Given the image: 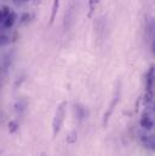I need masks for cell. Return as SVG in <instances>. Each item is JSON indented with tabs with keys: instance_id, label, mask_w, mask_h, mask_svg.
I'll return each instance as SVG.
<instances>
[{
	"instance_id": "cell-1",
	"label": "cell",
	"mask_w": 155,
	"mask_h": 156,
	"mask_svg": "<svg viewBox=\"0 0 155 156\" xmlns=\"http://www.w3.org/2000/svg\"><path fill=\"white\" fill-rule=\"evenodd\" d=\"M66 114H67V103L63 102V103H61L57 107L53 121H52V133H53V137H56L61 132L62 126H63L64 120H66Z\"/></svg>"
},
{
	"instance_id": "cell-2",
	"label": "cell",
	"mask_w": 155,
	"mask_h": 156,
	"mask_svg": "<svg viewBox=\"0 0 155 156\" xmlns=\"http://www.w3.org/2000/svg\"><path fill=\"white\" fill-rule=\"evenodd\" d=\"M120 92H121V87H120V83H119V85L116 86L115 94H114V98H113V101H112V103H110V105H109V109H108V112L104 114V121H103L104 125L108 122L109 117L112 116L114 109L116 108V105H117V103H119V101H120Z\"/></svg>"
},
{
	"instance_id": "cell-3",
	"label": "cell",
	"mask_w": 155,
	"mask_h": 156,
	"mask_svg": "<svg viewBox=\"0 0 155 156\" xmlns=\"http://www.w3.org/2000/svg\"><path fill=\"white\" fill-rule=\"evenodd\" d=\"M146 83H147V91L148 94H153V85H154V69L150 68L146 76Z\"/></svg>"
},
{
	"instance_id": "cell-4",
	"label": "cell",
	"mask_w": 155,
	"mask_h": 156,
	"mask_svg": "<svg viewBox=\"0 0 155 156\" xmlns=\"http://www.w3.org/2000/svg\"><path fill=\"white\" fill-rule=\"evenodd\" d=\"M141 126L146 129H152L153 126H154V122H153V117L152 114H146L143 115V117L141 119Z\"/></svg>"
},
{
	"instance_id": "cell-5",
	"label": "cell",
	"mask_w": 155,
	"mask_h": 156,
	"mask_svg": "<svg viewBox=\"0 0 155 156\" xmlns=\"http://www.w3.org/2000/svg\"><path fill=\"white\" fill-rule=\"evenodd\" d=\"M16 18H17V17H16V13L12 12V11H10L9 15L4 18V21H2V26H4L5 28H11V27L15 24Z\"/></svg>"
},
{
	"instance_id": "cell-6",
	"label": "cell",
	"mask_w": 155,
	"mask_h": 156,
	"mask_svg": "<svg viewBox=\"0 0 155 156\" xmlns=\"http://www.w3.org/2000/svg\"><path fill=\"white\" fill-rule=\"evenodd\" d=\"M59 1L61 0H53V4H52V11H51V17H50V24L53 23L56 16H57V12H58V9H59Z\"/></svg>"
},
{
	"instance_id": "cell-7",
	"label": "cell",
	"mask_w": 155,
	"mask_h": 156,
	"mask_svg": "<svg viewBox=\"0 0 155 156\" xmlns=\"http://www.w3.org/2000/svg\"><path fill=\"white\" fill-rule=\"evenodd\" d=\"M75 115H77L78 120H82L86 117V110L82 105H79V104H75Z\"/></svg>"
},
{
	"instance_id": "cell-8",
	"label": "cell",
	"mask_w": 155,
	"mask_h": 156,
	"mask_svg": "<svg viewBox=\"0 0 155 156\" xmlns=\"http://www.w3.org/2000/svg\"><path fill=\"white\" fill-rule=\"evenodd\" d=\"M9 12H10V9L9 7H2V9H0V23H2V21H4V18L9 15Z\"/></svg>"
},
{
	"instance_id": "cell-9",
	"label": "cell",
	"mask_w": 155,
	"mask_h": 156,
	"mask_svg": "<svg viewBox=\"0 0 155 156\" xmlns=\"http://www.w3.org/2000/svg\"><path fill=\"white\" fill-rule=\"evenodd\" d=\"M97 2H98V0H88V4H90V13H88V17L92 16V13H93V11L96 9Z\"/></svg>"
},
{
	"instance_id": "cell-10",
	"label": "cell",
	"mask_w": 155,
	"mask_h": 156,
	"mask_svg": "<svg viewBox=\"0 0 155 156\" xmlns=\"http://www.w3.org/2000/svg\"><path fill=\"white\" fill-rule=\"evenodd\" d=\"M75 140H77V132H75V131H73V132H70V133H69V136L67 137V142H68L69 144H73Z\"/></svg>"
},
{
	"instance_id": "cell-11",
	"label": "cell",
	"mask_w": 155,
	"mask_h": 156,
	"mask_svg": "<svg viewBox=\"0 0 155 156\" xmlns=\"http://www.w3.org/2000/svg\"><path fill=\"white\" fill-rule=\"evenodd\" d=\"M40 156H46V155H45V154H44V153H42V154H41V155H40Z\"/></svg>"
}]
</instances>
